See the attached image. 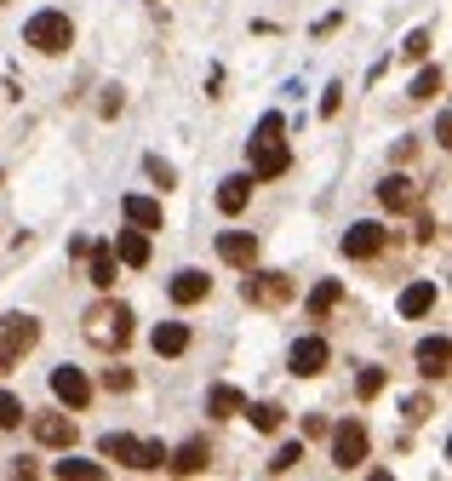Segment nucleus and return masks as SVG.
<instances>
[{"label":"nucleus","mask_w":452,"mask_h":481,"mask_svg":"<svg viewBox=\"0 0 452 481\" xmlns=\"http://www.w3.org/2000/svg\"><path fill=\"white\" fill-rule=\"evenodd\" d=\"M281 133H287V121L269 109V115L258 121V138L247 144V155H252V184H264V178H281V172L292 166V149H287V138H281Z\"/></svg>","instance_id":"f257e3e1"},{"label":"nucleus","mask_w":452,"mask_h":481,"mask_svg":"<svg viewBox=\"0 0 452 481\" xmlns=\"http://www.w3.org/2000/svg\"><path fill=\"white\" fill-rule=\"evenodd\" d=\"M86 344L98 349H126L132 344V310H126L121 298H103L86 310Z\"/></svg>","instance_id":"f03ea898"},{"label":"nucleus","mask_w":452,"mask_h":481,"mask_svg":"<svg viewBox=\"0 0 452 481\" xmlns=\"http://www.w3.org/2000/svg\"><path fill=\"white\" fill-rule=\"evenodd\" d=\"M24 47H35L40 58H58V52H69L75 47V24H69V12H35L29 24H24Z\"/></svg>","instance_id":"7ed1b4c3"},{"label":"nucleus","mask_w":452,"mask_h":481,"mask_svg":"<svg viewBox=\"0 0 452 481\" xmlns=\"http://www.w3.org/2000/svg\"><path fill=\"white\" fill-rule=\"evenodd\" d=\"M98 453L115 458V465H126V470H161L166 465V447L161 442H138V435H126V430H110L98 442Z\"/></svg>","instance_id":"20e7f679"},{"label":"nucleus","mask_w":452,"mask_h":481,"mask_svg":"<svg viewBox=\"0 0 452 481\" xmlns=\"http://www.w3.org/2000/svg\"><path fill=\"white\" fill-rule=\"evenodd\" d=\"M35 344H40V321L35 315H0V373H12Z\"/></svg>","instance_id":"39448f33"},{"label":"nucleus","mask_w":452,"mask_h":481,"mask_svg":"<svg viewBox=\"0 0 452 481\" xmlns=\"http://www.w3.org/2000/svg\"><path fill=\"white\" fill-rule=\"evenodd\" d=\"M241 298H247V304H264V310H269V304H287V298H292V275H281V270L252 275V270H247V281H241Z\"/></svg>","instance_id":"423d86ee"},{"label":"nucleus","mask_w":452,"mask_h":481,"mask_svg":"<svg viewBox=\"0 0 452 481\" xmlns=\"http://www.w3.org/2000/svg\"><path fill=\"white\" fill-rule=\"evenodd\" d=\"M361 458H367V424H338L332 430V465L338 470H361Z\"/></svg>","instance_id":"0eeeda50"},{"label":"nucleus","mask_w":452,"mask_h":481,"mask_svg":"<svg viewBox=\"0 0 452 481\" xmlns=\"http://www.w3.org/2000/svg\"><path fill=\"white\" fill-rule=\"evenodd\" d=\"M384 240H390V230L373 224V218H361V224L343 230V258H378V252H384Z\"/></svg>","instance_id":"6e6552de"},{"label":"nucleus","mask_w":452,"mask_h":481,"mask_svg":"<svg viewBox=\"0 0 452 481\" xmlns=\"http://www.w3.org/2000/svg\"><path fill=\"white\" fill-rule=\"evenodd\" d=\"M75 419H69V412H40V419H35V442L40 447H58V453H69L75 447Z\"/></svg>","instance_id":"1a4fd4ad"},{"label":"nucleus","mask_w":452,"mask_h":481,"mask_svg":"<svg viewBox=\"0 0 452 481\" xmlns=\"http://www.w3.org/2000/svg\"><path fill=\"white\" fill-rule=\"evenodd\" d=\"M52 396L63 401V407H86V401H92V379H86L80 373V367H58V373H52Z\"/></svg>","instance_id":"9d476101"},{"label":"nucleus","mask_w":452,"mask_h":481,"mask_svg":"<svg viewBox=\"0 0 452 481\" xmlns=\"http://www.w3.org/2000/svg\"><path fill=\"white\" fill-rule=\"evenodd\" d=\"M327 361H332V349H327V338H298L292 344V373L298 379H315V373H327Z\"/></svg>","instance_id":"9b49d317"},{"label":"nucleus","mask_w":452,"mask_h":481,"mask_svg":"<svg viewBox=\"0 0 452 481\" xmlns=\"http://www.w3.org/2000/svg\"><path fill=\"white\" fill-rule=\"evenodd\" d=\"M218 258H224V264H235V270H252V264H258V235H252V230H224V235H218Z\"/></svg>","instance_id":"f8f14e48"},{"label":"nucleus","mask_w":452,"mask_h":481,"mask_svg":"<svg viewBox=\"0 0 452 481\" xmlns=\"http://www.w3.org/2000/svg\"><path fill=\"white\" fill-rule=\"evenodd\" d=\"M126 270H143L149 264V230H115V247H110Z\"/></svg>","instance_id":"ddd939ff"},{"label":"nucleus","mask_w":452,"mask_h":481,"mask_svg":"<svg viewBox=\"0 0 452 481\" xmlns=\"http://www.w3.org/2000/svg\"><path fill=\"white\" fill-rule=\"evenodd\" d=\"M447 361H452V344H447V333H436V338H418V373H424V379H447Z\"/></svg>","instance_id":"4468645a"},{"label":"nucleus","mask_w":452,"mask_h":481,"mask_svg":"<svg viewBox=\"0 0 452 481\" xmlns=\"http://www.w3.org/2000/svg\"><path fill=\"white\" fill-rule=\"evenodd\" d=\"M121 218H126L132 230H161V224H166L161 201H149V195H126V201H121Z\"/></svg>","instance_id":"2eb2a0df"},{"label":"nucleus","mask_w":452,"mask_h":481,"mask_svg":"<svg viewBox=\"0 0 452 481\" xmlns=\"http://www.w3.org/2000/svg\"><path fill=\"white\" fill-rule=\"evenodd\" d=\"M343 304V281L338 275H327V281H315V293L304 298V310H310V321H327L332 310Z\"/></svg>","instance_id":"dca6fc26"},{"label":"nucleus","mask_w":452,"mask_h":481,"mask_svg":"<svg viewBox=\"0 0 452 481\" xmlns=\"http://www.w3.org/2000/svg\"><path fill=\"white\" fill-rule=\"evenodd\" d=\"M378 201L390 207V212H413V207H418V184L395 172V178H384V184H378Z\"/></svg>","instance_id":"f3484780"},{"label":"nucleus","mask_w":452,"mask_h":481,"mask_svg":"<svg viewBox=\"0 0 452 481\" xmlns=\"http://www.w3.org/2000/svg\"><path fill=\"white\" fill-rule=\"evenodd\" d=\"M166 293H172V304H201V298L212 293V275H201V270H178Z\"/></svg>","instance_id":"a211bd4d"},{"label":"nucleus","mask_w":452,"mask_h":481,"mask_svg":"<svg viewBox=\"0 0 452 481\" xmlns=\"http://www.w3.org/2000/svg\"><path fill=\"white\" fill-rule=\"evenodd\" d=\"M247 201H252V172H235V178H224L218 184V212H247Z\"/></svg>","instance_id":"6ab92c4d"},{"label":"nucleus","mask_w":452,"mask_h":481,"mask_svg":"<svg viewBox=\"0 0 452 481\" xmlns=\"http://www.w3.org/2000/svg\"><path fill=\"white\" fill-rule=\"evenodd\" d=\"M166 465L178 470V476H201V470L212 465V447H206V442H184L178 453H166Z\"/></svg>","instance_id":"aec40b11"},{"label":"nucleus","mask_w":452,"mask_h":481,"mask_svg":"<svg viewBox=\"0 0 452 481\" xmlns=\"http://www.w3.org/2000/svg\"><path fill=\"white\" fill-rule=\"evenodd\" d=\"M395 310H401L406 321H418V315H429V310H436V281H413V287L401 293V304H395Z\"/></svg>","instance_id":"412c9836"},{"label":"nucleus","mask_w":452,"mask_h":481,"mask_svg":"<svg viewBox=\"0 0 452 481\" xmlns=\"http://www.w3.org/2000/svg\"><path fill=\"white\" fill-rule=\"evenodd\" d=\"M86 258H92V270H86V281H92L98 293H110V287H115V275H121V258H115L110 247H92Z\"/></svg>","instance_id":"4be33fe9"},{"label":"nucleus","mask_w":452,"mask_h":481,"mask_svg":"<svg viewBox=\"0 0 452 481\" xmlns=\"http://www.w3.org/2000/svg\"><path fill=\"white\" fill-rule=\"evenodd\" d=\"M149 344H155V356H184V349H189V326L184 321H161L155 333H149Z\"/></svg>","instance_id":"5701e85b"},{"label":"nucleus","mask_w":452,"mask_h":481,"mask_svg":"<svg viewBox=\"0 0 452 481\" xmlns=\"http://www.w3.org/2000/svg\"><path fill=\"white\" fill-rule=\"evenodd\" d=\"M241 407H247V396H241L235 384H212V390H206V412H212V419H235Z\"/></svg>","instance_id":"b1692460"},{"label":"nucleus","mask_w":452,"mask_h":481,"mask_svg":"<svg viewBox=\"0 0 452 481\" xmlns=\"http://www.w3.org/2000/svg\"><path fill=\"white\" fill-rule=\"evenodd\" d=\"M241 412H247V419H252V430H264V435H275V430L287 424V412L275 407V401H258V407H241Z\"/></svg>","instance_id":"393cba45"},{"label":"nucleus","mask_w":452,"mask_h":481,"mask_svg":"<svg viewBox=\"0 0 452 481\" xmlns=\"http://www.w3.org/2000/svg\"><path fill=\"white\" fill-rule=\"evenodd\" d=\"M58 476L63 481H98L103 465H98V458H58Z\"/></svg>","instance_id":"a878e982"},{"label":"nucleus","mask_w":452,"mask_h":481,"mask_svg":"<svg viewBox=\"0 0 452 481\" xmlns=\"http://www.w3.org/2000/svg\"><path fill=\"white\" fill-rule=\"evenodd\" d=\"M441 92H447V69H441V63H436V69H424V75L413 80V98H418V103L441 98Z\"/></svg>","instance_id":"bb28decb"},{"label":"nucleus","mask_w":452,"mask_h":481,"mask_svg":"<svg viewBox=\"0 0 452 481\" xmlns=\"http://www.w3.org/2000/svg\"><path fill=\"white\" fill-rule=\"evenodd\" d=\"M298 465H304V442H287L281 453L269 458V476H287V470H298Z\"/></svg>","instance_id":"cd10ccee"},{"label":"nucleus","mask_w":452,"mask_h":481,"mask_svg":"<svg viewBox=\"0 0 452 481\" xmlns=\"http://www.w3.org/2000/svg\"><path fill=\"white\" fill-rule=\"evenodd\" d=\"M17 424H24V401L12 390H0V430H17Z\"/></svg>","instance_id":"c85d7f7f"},{"label":"nucleus","mask_w":452,"mask_h":481,"mask_svg":"<svg viewBox=\"0 0 452 481\" xmlns=\"http://www.w3.org/2000/svg\"><path fill=\"white\" fill-rule=\"evenodd\" d=\"M378 390H384V367H361V379H355V396H361V401H373Z\"/></svg>","instance_id":"c756f323"},{"label":"nucleus","mask_w":452,"mask_h":481,"mask_svg":"<svg viewBox=\"0 0 452 481\" xmlns=\"http://www.w3.org/2000/svg\"><path fill=\"white\" fill-rule=\"evenodd\" d=\"M132 384H138V379H132V367H103V390H121V396H126Z\"/></svg>","instance_id":"7c9ffc66"},{"label":"nucleus","mask_w":452,"mask_h":481,"mask_svg":"<svg viewBox=\"0 0 452 481\" xmlns=\"http://www.w3.org/2000/svg\"><path fill=\"white\" fill-rule=\"evenodd\" d=\"M143 166H149V178H155V184H161V189H172V184H178V172H172V166H166V161H161V155H149V161H143Z\"/></svg>","instance_id":"2f4dec72"},{"label":"nucleus","mask_w":452,"mask_h":481,"mask_svg":"<svg viewBox=\"0 0 452 481\" xmlns=\"http://www.w3.org/2000/svg\"><path fill=\"white\" fill-rule=\"evenodd\" d=\"M406 58H429V29H413L406 35V47H401Z\"/></svg>","instance_id":"473e14b6"},{"label":"nucleus","mask_w":452,"mask_h":481,"mask_svg":"<svg viewBox=\"0 0 452 481\" xmlns=\"http://www.w3.org/2000/svg\"><path fill=\"white\" fill-rule=\"evenodd\" d=\"M338 109H343V86H332V92H327V98H321V115H327V121L338 115Z\"/></svg>","instance_id":"72a5a7b5"},{"label":"nucleus","mask_w":452,"mask_h":481,"mask_svg":"<svg viewBox=\"0 0 452 481\" xmlns=\"http://www.w3.org/2000/svg\"><path fill=\"white\" fill-rule=\"evenodd\" d=\"M447 133H452V115H447V109H441V115H436V144H452Z\"/></svg>","instance_id":"f704fd0d"}]
</instances>
